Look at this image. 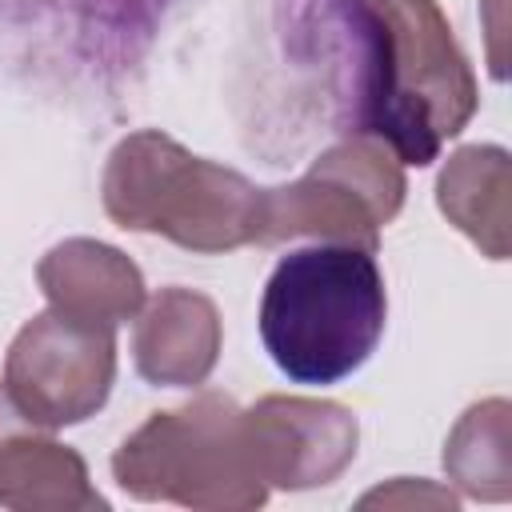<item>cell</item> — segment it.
I'll list each match as a JSON object with an SVG mask.
<instances>
[{"instance_id": "cell-1", "label": "cell", "mask_w": 512, "mask_h": 512, "mask_svg": "<svg viewBox=\"0 0 512 512\" xmlns=\"http://www.w3.org/2000/svg\"><path fill=\"white\" fill-rule=\"evenodd\" d=\"M356 4V80L348 132L376 136L400 164H432L480 96L436 0H352Z\"/></svg>"}, {"instance_id": "cell-2", "label": "cell", "mask_w": 512, "mask_h": 512, "mask_svg": "<svg viewBox=\"0 0 512 512\" xmlns=\"http://www.w3.org/2000/svg\"><path fill=\"white\" fill-rule=\"evenodd\" d=\"M388 292L376 252L312 244L280 256L260 296V340L296 384H336L368 364L384 336Z\"/></svg>"}, {"instance_id": "cell-3", "label": "cell", "mask_w": 512, "mask_h": 512, "mask_svg": "<svg viewBox=\"0 0 512 512\" xmlns=\"http://www.w3.org/2000/svg\"><path fill=\"white\" fill-rule=\"evenodd\" d=\"M264 192L236 168L192 156L156 128L124 136L100 184L104 212L120 228L156 232L204 256L260 244Z\"/></svg>"}, {"instance_id": "cell-4", "label": "cell", "mask_w": 512, "mask_h": 512, "mask_svg": "<svg viewBox=\"0 0 512 512\" xmlns=\"http://www.w3.org/2000/svg\"><path fill=\"white\" fill-rule=\"evenodd\" d=\"M112 476L136 500L208 512H244L268 500L244 408L224 392H204L184 408L152 412L116 448Z\"/></svg>"}, {"instance_id": "cell-5", "label": "cell", "mask_w": 512, "mask_h": 512, "mask_svg": "<svg viewBox=\"0 0 512 512\" xmlns=\"http://www.w3.org/2000/svg\"><path fill=\"white\" fill-rule=\"evenodd\" d=\"M404 172L388 144L352 132L328 148L296 184L264 192L260 244L292 236H316L324 244H352L364 252L380 248V224L404 204Z\"/></svg>"}, {"instance_id": "cell-6", "label": "cell", "mask_w": 512, "mask_h": 512, "mask_svg": "<svg viewBox=\"0 0 512 512\" xmlns=\"http://www.w3.org/2000/svg\"><path fill=\"white\" fill-rule=\"evenodd\" d=\"M116 380V328L64 316H32L4 360L8 408L40 428H68L96 416Z\"/></svg>"}, {"instance_id": "cell-7", "label": "cell", "mask_w": 512, "mask_h": 512, "mask_svg": "<svg viewBox=\"0 0 512 512\" xmlns=\"http://www.w3.org/2000/svg\"><path fill=\"white\" fill-rule=\"evenodd\" d=\"M256 468L268 488H320L332 484L356 456V416L336 400L264 396L244 408Z\"/></svg>"}, {"instance_id": "cell-8", "label": "cell", "mask_w": 512, "mask_h": 512, "mask_svg": "<svg viewBox=\"0 0 512 512\" xmlns=\"http://www.w3.org/2000/svg\"><path fill=\"white\" fill-rule=\"evenodd\" d=\"M136 372L148 384L192 388L204 384L220 360V312L204 292L160 288L132 336Z\"/></svg>"}, {"instance_id": "cell-9", "label": "cell", "mask_w": 512, "mask_h": 512, "mask_svg": "<svg viewBox=\"0 0 512 512\" xmlns=\"http://www.w3.org/2000/svg\"><path fill=\"white\" fill-rule=\"evenodd\" d=\"M40 292L48 308L92 320V324H120L144 308V276L140 268L112 244L76 236L44 252L36 264Z\"/></svg>"}, {"instance_id": "cell-10", "label": "cell", "mask_w": 512, "mask_h": 512, "mask_svg": "<svg viewBox=\"0 0 512 512\" xmlns=\"http://www.w3.org/2000/svg\"><path fill=\"white\" fill-rule=\"evenodd\" d=\"M508 188L512 168L508 152L496 144H468L456 148L436 180L440 212L476 244L484 256H508Z\"/></svg>"}, {"instance_id": "cell-11", "label": "cell", "mask_w": 512, "mask_h": 512, "mask_svg": "<svg viewBox=\"0 0 512 512\" xmlns=\"http://www.w3.org/2000/svg\"><path fill=\"white\" fill-rule=\"evenodd\" d=\"M0 504L20 512H88L104 508L84 460L48 436L0 440Z\"/></svg>"}, {"instance_id": "cell-12", "label": "cell", "mask_w": 512, "mask_h": 512, "mask_svg": "<svg viewBox=\"0 0 512 512\" xmlns=\"http://www.w3.org/2000/svg\"><path fill=\"white\" fill-rule=\"evenodd\" d=\"M508 400L492 396L484 404H472L448 444H444V472L452 476V484L472 496V500H488L500 504L512 496V452H508Z\"/></svg>"}, {"instance_id": "cell-13", "label": "cell", "mask_w": 512, "mask_h": 512, "mask_svg": "<svg viewBox=\"0 0 512 512\" xmlns=\"http://www.w3.org/2000/svg\"><path fill=\"white\" fill-rule=\"evenodd\" d=\"M420 508V504H428V508H456V496L448 492V488H436V484H428V480H408V476H400V480H392L388 488H376V492H368L364 500H360V508Z\"/></svg>"}, {"instance_id": "cell-14", "label": "cell", "mask_w": 512, "mask_h": 512, "mask_svg": "<svg viewBox=\"0 0 512 512\" xmlns=\"http://www.w3.org/2000/svg\"><path fill=\"white\" fill-rule=\"evenodd\" d=\"M80 4L88 8L92 20L112 24L116 32H136V28H148L156 8H164L168 0H80Z\"/></svg>"}]
</instances>
